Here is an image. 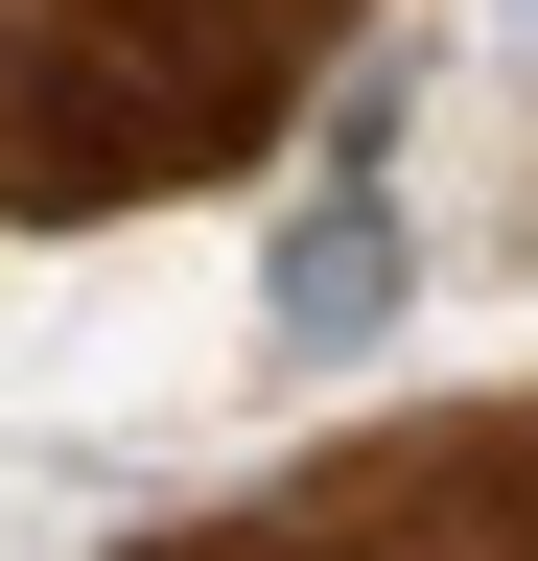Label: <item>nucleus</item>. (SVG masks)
<instances>
[{
	"instance_id": "1",
	"label": "nucleus",
	"mask_w": 538,
	"mask_h": 561,
	"mask_svg": "<svg viewBox=\"0 0 538 561\" xmlns=\"http://www.w3.org/2000/svg\"><path fill=\"white\" fill-rule=\"evenodd\" d=\"M375 305H398V187L328 140V210H282V328H305V351H352Z\"/></svg>"
}]
</instances>
